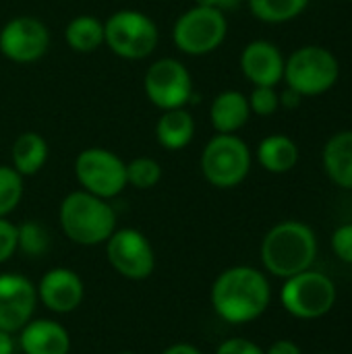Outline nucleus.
Segmentation results:
<instances>
[{
	"label": "nucleus",
	"instance_id": "1",
	"mask_svg": "<svg viewBox=\"0 0 352 354\" xmlns=\"http://www.w3.org/2000/svg\"><path fill=\"white\" fill-rule=\"evenodd\" d=\"M212 307L228 324L241 326L255 322L270 307L272 290L268 278L249 266L224 270L212 284Z\"/></svg>",
	"mask_w": 352,
	"mask_h": 354
},
{
	"label": "nucleus",
	"instance_id": "2",
	"mask_svg": "<svg viewBox=\"0 0 352 354\" xmlns=\"http://www.w3.org/2000/svg\"><path fill=\"white\" fill-rule=\"evenodd\" d=\"M317 257L315 232L297 220H286L268 230L261 243V261L278 278H293L307 272Z\"/></svg>",
	"mask_w": 352,
	"mask_h": 354
},
{
	"label": "nucleus",
	"instance_id": "3",
	"mask_svg": "<svg viewBox=\"0 0 352 354\" xmlns=\"http://www.w3.org/2000/svg\"><path fill=\"white\" fill-rule=\"evenodd\" d=\"M58 222L68 241L81 247H98L116 230V212L108 199L87 191L68 193L58 209Z\"/></svg>",
	"mask_w": 352,
	"mask_h": 354
},
{
	"label": "nucleus",
	"instance_id": "4",
	"mask_svg": "<svg viewBox=\"0 0 352 354\" xmlns=\"http://www.w3.org/2000/svg\"><path fill=\"white\" fill-rule=\"evenodd\" d=\"M282 81L301 97H319L340 81V60L326 46H301L286 58Z\"/></svg>",
	"mask_w": 352,
	"mask_h": 354
},
{
	"label": "nucleus",
	"instance_id": "5",
	"mask_svg": "<svg viewBox=\"0 0 352 354\" xmlns=\"http://www.w3.org/2000/svg\"><path fill=\"white\" fill-rule=\"evenodd\" d=\"M160 31L154 19L141 10L122 8L104 21V44L124 60H143L154 54Z\"/></svg>",
	"mask_w": 352,
	"mask_h": 354
},
{
	"label": "nucleus",
	"instance_id": "6",
	"mask_svg": "<svg viewBox=\"0 0 352 354\" xmlns=\"http://www.w3.org/2000/svg\"><path fill=\"white\" fill-rule=\"evenodd\" d=\"M251 164V149L239 135L216 133L201 151V172L218 189H234L245 183Z\"/></svg>",
	"mask_w": 352,
	"mask_h": 354
},
{
	"label": "nucleus",
	"instance_id": "7",
	"mask_svg": "<svg viewBox=\"0 0 352 354\" xmlns=\"http://www.w3.org/2000/svg\"><path fill=\"white\" fill-rule=\"evenodd\" d=\"M228 35L224 10L214 6H193L185 10L174 27L172 41L187 56H207L216 52Z\"/></svg>",
	"mask_w": 352,
	"mask_h": 354
},
{
	"label": "nucleus",
	"instance_id": "8",
	"mask_svg": "<svg viewBox=\"0 0 352 354\" xmlns=\"http://www.w3.org/2000/svg\"><path fill=\"white\" fill-rule=\"evenodd\" d=\"M75 176L83 191L112 199L127 187V162L104 147H87L75 160Z\"/></svg>",
	"mask_w": 352,
	"mask_h": 354
},
{
	"label": "nucleus",
	"instance_id": "9",
	"mask_svg": "<svg viewBox=\"0 0 352 354\" xmlns=\"http://www.w3.org/2000/svg\"><path fill=\"white\" fill-rule=\"evenodd\" d=\"M282 307L299 319H317L330 313L336 303L334 282L319 272H301L286 278L280 292Z\"/></svg>",
	"mask_w": 352,
	"mask_h": 354
},
{
	"label": "nucleus",
	"instance_id": "10",
	"mask_svg": "<svg viewBox=\"0 0 352 354\" xmlns=\"http://www.w3.org/2000/svg\"><path fill=\"white\" fill-rule=\"evenodd\" d=\"M143 91L147 100L162 112L187 108L189 100L193 97V79L180 60L160 58L145 71Z\"/></svg>",
	"mask_w": 352,
	"mask_h": 354
},
{
	"label": "nucleus",
	"instance_id": "11",
	"mask_svg": "<svg viewBox=\"0 0 352 354\" xmlns=\"http://www.w3.org/2000/svg\"><path fill=\"white\" fill-rule=\"evenodd\" d=\"M104 245L110 266L122 278L141 282L154 274L156 251L143 232L135 228H116Z\"/></svg>",
	"mask_w": 352,
	"mask_h": 354
},
{
	"label": "nucleus",
	"instance_id": "12",
	"mask_svg": "<svg viewBox=\"0 0 352 354\" xmlns=\"http://www.w3.org/2000/svg\"><path fill=\"white\" fill-rule=\"evenodd\" d=\"M48 48L50 31L35 17H15L6 21L0 29V52L17 64H29L39 60L48 52Z\"/></svg>",
	"mask_w": 352,
	"mask_h": 354
},
{
	"label": "nucleus",
	"instance_id": "13",
	"mask_svg": "<svg viewBox=\"0 0 352 354\" xmlns=\"http://www.w3.org/2000/svg\"><path fill=\"white\" fill-rule=\"evenodd\" d=\"M37 305L35 284L21 274H0V330L17 334L33 319Z\"/></svg>",
	"mask_w": 352,
	"mask_h": 354
},
{
	"label": "nucleus",
	"instance_id": "14",
	"mask_svg": "<svg viewBox=\"0 0 352 354\" xmlns=\"http://www.w3.org/2000/svg\"><path fill=\"white\" fill-rule=\"evenodd\" d=\"M37 301L52 313L66 315L81 307L85 299V284L81 276L71 268H52L48 270L37 286Z\"/></svg>",
	"mask_w": 352,
	"mask_h": 354
},
{
	"label": "nucleus",
	"instance_id": "15",
	"mask_svg": "<svg viewBox=\"0 0 352 354\" xmlns=\"http://www.w3.org/2000/svg\"><path fill=\"white\" fill-rule=\"evenodd\" d=\"M241 71L245 79L253 85L276 87L284 77V54L282 50L268 39H253L241 52Z\"/></svg>",
	"mask_w": 352,
	"mask_h": 354
},
{
	"label": "nucleus",
	"instance_id": "16",
	"mask_svg": "<svg viewBox=\"0 0 352 354\" xmlns=\"http://www.w3.org/2000/svg\"><path fill=\"white\" fill-rule=\"evenodd\" d=\"M17 344L23 354H68L71 334L54 319H31L19 330Z\"/></svg>",
	"mask_w": 352,
	"mask_h": 354
},
{
	"label": "nucleus",
	"instance_id": "17",
	"mask_svg": "<svg viewBox=\"0 0 352 354\" xmlns=\"http://www.w3.org/2000/svg\"><path fill=\"white\" fill-rule=\"evenodd\" d=\"M251 118L249 100L239 89L220 91L210 106V122L216 133L237 135Z\"/></svg>",
	"mask_w": 352,
	"mask_h": 354
},
{
	"label": "nucleus",
	"instance_id": "18",
	"mask_svg": "<svg viewBox=\"0 0 352 354\" xmlns=\"http://www.w3.org/2000/svg\"><path fill=\"white\" fill-rule=\"evenodd\" d=\"M322 166L336 187L352 191V129L338 131L326 141Z\"/></svg>",
	"mask_w": 352,
	"mask_h": 354
},
{
	"label": "nucleus",
	"instance_id": "19",
	"mask_svg": "<svg viewBox=\"0 0 352 354\" xmlns=\"http://www.w3.org/2000/svg\"><path fill=\"white\" fill-rule=\"evenodd\" d=\"M255 156L263 170L272 174H286L299 164L301 151L293 137L284 133H274L259 141Z\"/></svg>",
	"mask_w": 352,
	"mask_h": 354
},
{
	"label": "nucleus",
	"instance_id": "20",
	"mask_svg": "<svg viewBox=\"0 0 352 354\" xmlns=\"http://www.w3.org/2000/svg\"><path fill=\"white\" fill-rule=\"evenodd\" d=\"M195 137V118L187 108L164 110L156 124V139L168 151L185 149Z\"/></svg>",
	"mask_w": 352,
	"mask_h": 354
},
{
	"label": "nucleus",
	"instance_id": "21",
	"mask_svg": "<svg viewBox=\"0 0 352 354\" xmlns=\"http://www.w3.org/2000/svg\"><path fill=\"white\" fill-rule=\"evenodd\" d=\"M10 166L21 176L37 174L48 162V143L39 133H21L10 147Z\"/></svg>",
	"mask_w": 352,
	"mask_h": 354
},
{
	"label": "nucleus",
	"instance_id": "22",
	"mask_svg": "<svg viewBox=\"0 0 352 354\" xmlns=\"http://www.w3.org/2000/svg\"><path fill=\"white\" fill-rule=\"evenodd\" d=\"M66 44L79 54H91L104 46V23L93 15H77L64 29Z\"/></svg>",
	"mask_w": 352,
	"mask_h": 354
},
{
	"label": "nucleus",
	"instance_id": "23",
	"mask_svg": "<svg viewBox=\"0 0 352 354\" xmlns=\"http://www.w3.org/2000/svg\"><path fill=\"white\" fill-rule=\"evenodd\" d=\"M311 0H247L251 15L268 25H284L299 19Z\"/></svg>",
	"mask_w": 352,
	"mask_h": 354
},
{
	"label": "nucleus",
	"instance_id": "24",
	"mask_svg": "<svg viewBox=\"0 0 352 354\" xmlns=\"http://www.w3.org/2000/svg\"><path fill=\"white\" fill-rule=\"evenodd\" d=\"M50 249V234L44 224L27 220L21 226H17V251L23 255L37 259L44 257Z\"/></svg>",
	"mask_w": 352,
	"mask_h": 354
},
{
	"label": "nucleus",
	"instance_id": "25",
	"mask_svg": "<svg viewBox=\"0 0 352 354\" xmlns=\"http://www.w3.org/2000/svg\"><path fill=\"white\" fill-rule=\"evenodd\" d=\"M162 178V166L147 156L135 158L127 164V185L147 191L154 189Z\"/></svg>",
	"mask_w": 352,
	"mask_h": 354
},
{
	"label": "nucleus",
	"instance_id": "26",
	"mask_svg": "<svg viewBox=\"0 0 352 354\" xmlns=\"http://www.w3.org/2000/svg\"><path fill=\"white\" fill-rule=\"evenodd\" d=\"M23 199V176L12 166H0V218L12 214Z\"/></svg>",
	"mask_w": 352,
	"mask_h": 354
},
{
	"label": "nucleus",
	"instance_id": "27",
	"mask_svg": "<svg viewBox=\"0 0 352 354\" xmlns=\"http://www.w3.org/2000/svg\"><path fill=\"white\" fill-rule=\"evenodd\" d=\"M247 100H249L251 114L261 116V118L274 116L280 110V95H278L276 87H266V85L253 87V91L247 95Z\"/></svg>",
	"mask_w": 352,
	"mask_h": 354
},
{
	"label": "nucleus",
	"instance_id": "28",
	"mask_svg": "<svg viewBox=\"0 0 352 354\" xmlns=\"http://www.w3.org/2000/svg\"><path fill=\"white\" fill-rule=\"evenodd\" d=\"M332 249L344 263H352V224H344L332 234Z\"/></svg>",
	"mask_w": 352,
	"mask_h": 354
},
{
	"label": "nucleus",
	"instance_id": "29",
	"mask_svg": "<svg viewBox=\"0 0 352 354\" xmlns=\"http://www.w3.org/2000/svg\"><path fill=\"white\" fill-rule=\"evenodd\" d=\"M17 253V226L0 218V266Z\"/></svg>",
	"mask_w": 352,
	"mask_h": 354
},
{
	"label": "nucleus",
	"instance_id": "30",
	"mask_svg": "<svg viewBox=\"0 0 352 354\" xmlns=\"http://www.w3.org/2000/svg\"><path fill=\"white\" fill-rule=\"evenodd\" d=\"M216 354H266L255 342L247 340V338H228L224 340Z\"/></svg>",
	"mask_w": 352,
	"mask_h": 354
},
{
	"label": "nucleus",
	"instance_id": "31",
	"mask_svg": "<svg viewBox=\"0 0 352 354\" xmlns=\"http://www.w3.org/2000/svg\"><path fill=\"white\" fill-rule=\"evenodd\" d=\"M278 95H280V108H286V110L299 108V106L303 104V100H305V97H301L297 91H293L290 87H284V91L278 93Z\"/></svg>",
	"mask_w": 352,
	"mask_h": 354
},
{
	"label": "nucleus",
	"instance_id": "32",
	"mask_svg": "<svg viewBox=\"0 0 352 354\" xmlns=\"http://www.w3.org/2000/svg\"><path fill=\"white\" fill-rule=\"evenodd\" d=\"M266 354H303V353H301V348H299L295 342H290V340H278V342H274V344L268 348V353Z\"/></svg>",
	"mask_w": 352,
	"mask_h": 354
},
{
	"label": "nucleus",
	"instance_id": "33",
	"mask_svg": "<svg viewBox=\"0 0 352 354\" xmlns=\"http://www.w3.org/2000/svg\"><path fill=\"white\" fill-rule=\"evenodd\" d=\"M15 351H17L15 334L0 330V354H15Z\"/></svg>",
	"mask_w": 352,
	"mask_h": 354
},
{
	"label": "nucleus",
	"instance_id": "34",
	"mask_svg": "<svg viewBox=\"0 0 352 354\" xmlns=\"http://www.w3.org/2000/svg\"><path fill=\"white\" fill-rule=\"evenodd\" d=\"M162 354H201V351L197 346L189 344V342H176V344L168 346Z\"/></svg>",
	"mask_w": 352,
	"mask_h": 354
},
{
	"label": "nucleus",
	"instance_id": "35",
	"mask_svg": "<svg viewBox=\"0 0 352 354\" xmlns=\"http://www.w3.org/2000/svg\"><path fill=\"white\" fill-rule=\"evenodd\" d=\"M243 2H247V0H220L218 8L220 10H232V8H239Z\"/></svg>",
	"mask_w": 352,
	"mask_h": 354
},
{
	"label": "nucleus",
	"instance_id": "36",
	"mask_svg": "<svg viewBox=\"0 0 352 354\" xmlns=\"http://www.w3.org/2000/svg\"><path fill=\"white\" fill-rule=\"evenodd\" d=\"M197 6H214V8H218V4H220V0H193Z\"/></svg>",
	"mask_w": 352,
	"mask_h": 354
},
{
	"label": "nucleus",
	"instance_id": "37",
	"mask_svg": "<svg viewBox=\"0 0 352 354\" xmlns=\"http://www.w3.org/2000/svg\"><path fill=\"white\" fill-rule=\"evenodd\" d=\"M118 354H137V353H131V351H124V353H118Z\"/></svg>",
	"mask_w": 352,
	"mask_h": 354
},
{
	"label": "nucleus",
	"instance_id": "38",
	"mask_svg": "<svg viewBox=\"0 0 352 354\" xmlns=\"http://www.w3.org/2000/svg\"><path fill=\"white\" fill-rule=\"evenodd\" d=\"M344 2H352V0H344Z\"/></svg>",
	"mask_w": 352,
	"mask_h": 354
}]
</instances>
